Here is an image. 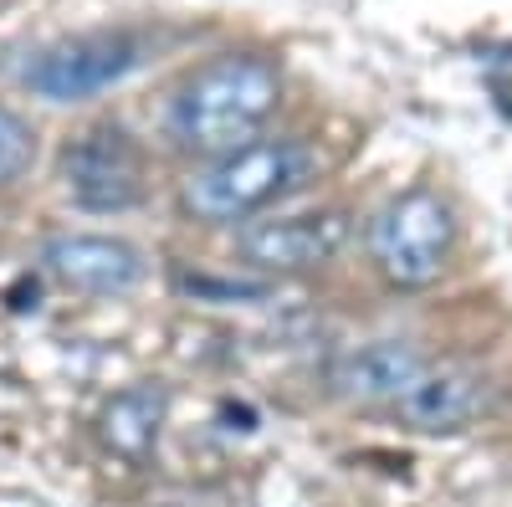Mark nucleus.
<instances>
[{
    "mask_svg": "<svg viewBox=\"0 0 512 507\" xmlns=\"http://www.w3.org/2000/svg\"><path fill=\"white\" fill-rule=\"evenodd\" d=\"M282 108V72L256 52H226L195 67L164 108V129L185 154L221 159L251 139Z\"/></svg>",
    "mask_w": 512,
    "mask_h": 507,
    "instance_id": "nucleus-1",
    "label": "nucleus"
},
{
    "mask_svg": "<svg viewBox=\"0 0 512 507\" xmlns=\"http://www.w3.org/2000/svg\"><path fill=\"white\" fill-rule=\"evenodd\" d=\"M6 303H11V313H31L41 303V282L36 277H16L11 292H6Z\"/></svg>",
    "mask_w": 512,
    "mask_h": 507,
    "instance_id": "nucleus-13",
    "label": "nucleus"
},
{
    "mask_svg": "<svg viewBox=\"0 0 512 507\" xmlns=\"http://www.w3.org/2000/svg\"><path fill=\"white\" fill-rule=\"evenodd\" d=\"M318 169L323 159L308 139H251L221 159H205L185 180L180 205L195 221L236 226V221H251L262 210L282 205L287 195L308 190L318 180Z\"/></svg>",
    "mask_w": 512,
    "mask_h": 507,
    "instance_id": "nucleus-2",
    "label": "nucleus"
},
{
    "mask_svg": "<svg viewBox=\"0 0 512 507\" xmlns=\"http://www.w3.org/2000/svg\"><path fill=\"white\" fill-rule=\"evenodd\" d=\"M349 241V216L344 210H303V216H267V221H246L236 236L241 262L272 277L292 272H313L333 262Z\"/></svg>",
    "mask_w": 512,
    "mask_h": 507,
    "instance_id": "nucleus-6",
    "label": "nucleus"
},
{
    "mask_svg": "<svg viewBox=\"0 0 512 507\" xmlns=\"http://www.w3.org/2000/svg\"><path fill=\"white\" fill-rule=\"evenodd\" d=\"M456 251V221L451 205L431 190H405L374 216L369 226V257L379 277L400 292L436 287Z\"/></svg>",
    "mask_w": 512,
    "mask_h": 507,
    "instance_id": "nucleus-3",
    "label": "nucleus"
},
{
    "mask_svg": "<svg viewBox=\"0 0 512 507\" xmlns=\"http://www.w3.org/2000/svg\"><path fill=\"white\" fill-rule=\"evenodd\" d=\"M431 369L415 344H400V338H374L364 349H349L333 369V385L344 400H359V405H400L415 385L420 374Z\"/></svg>",
    "mask_w": 512,
    "mask_h": 507,
    "instance_id": "nucleus-8",
    "label": "nucleus"
},
{
    "mask_svg": "<svg viewBox=\"0 0 512 507\" xmlns=\"http://www.w3.org/2000/svg\"><path fill=\"white\" fill-rule=\"evenodd\" d=\"M144 62V41L134 31H82L36 47L21 67V88L47 103H88Z\"/></svg>",
    "mask_w": 512,
    "mask_h": 507,
    "instance_id": "nucleus-4",
    "label": "nucleus"
},
{
    "mask_svg": "<svg viewBox=\"0 0 512 507\" xmlns=\"http://www.w3.org/2000/svg\"><path fill=\"white\" fill-rule=\"evenodd\" d=\"M492 390L487 379L472 374V369H425L420 385L395 405V415L415 431H431V436H446V431H466L472 420L487 410Z\"/></svg>",
    "mask_w": 512,
    "mask_h": 507,
    "instance_id": "nucleus-9",
    "label": "nucleus"
},
{
    "mask_svg": "<svg viewBox=\"0 0 512 507\" xmlns=\"http://www.w3.org/2000/svg\"><path fill=\"white\" fill-rule=\"evenodd\" d=\"M164 415H169L164 385H154V379L128 385L98 410V441L123 461H149L159 446V431H164Z\"/></svg>",
    "mask_w": 512,
    "mask_h": 507,
    "instance_id": "nucleus-10",
    "label": "nucleus"
},
{
    "mask_svg": "<svg viewBox=\"0 0 512 507\" xmlns=\"http://www.w3.org/2000/svg\"><path fill=\"white\" fill-rule=\"evenodd\" d=\"M31 164H36V129L16 108L0 103V190L16 185Z\"/></svg>",
    "mask_w": 512,
    "mask_h": 507,
    "instance_id": "nucleus-11",
    "label": "nucleus"
},
{
    "mask_svg": "<svg viewBox=\"0 0 512 507\" xmlns=\"http://www.w3.org/2000/svg\"><path fill=\"white\" fill-rule=\"evenodd\" d=\"M180 292L190 298H210V303H236V298H262V282H216V277H180Z\"/></svg>",
    "mask_w": 512,
    "mask_h": 507,
    "instance_id": "nucleus-12",
    "label": "nucleus"
},
{
    "mask_svg": "<svg viewBox=\"0 0 512 507\" xmlns=\"http://www.w3.org/2000/svg\"><path fill=\"white\" fill-rule=\"evenodd\" d=\"M62 180L82 210H128L144 200V149L123 123H98L62 154Z\"/></svg>",
    "mask_w": 512,
    "mask_h": 507,
    "instance_id": "nucleus-5",
    "label": "nucleus"
},
{
    "mask_svg": "<svg viewBox=\"0 0 512 507\" xmlns=\"http://www.w3.org/2000/svg\"><path fill=\"white\" fill-rule=\"evenodd\" d=\"M41 262L62 287L88 292V298H118L144 277V257L118 236H57L47 241Z\"/></svg>",
    "mask_w": 512,
    "mask_h": 507,
    "instance_id": "nucleus-7",
    "label": "nucleus"
}]
</instances>
